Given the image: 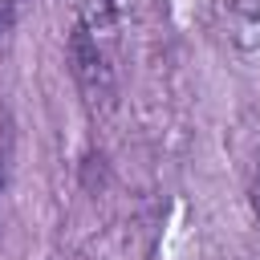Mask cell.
<instances>
[{"label":"cell","mask_w":260,"mask_h":260,"mask_svg":"<svg viewBox=\"0 0 260 260\" xmlns=\"http://www.w3.org/2000/svg\"><path fill=\"white\" fill-rule=\"evenodd\" d=\"M69 69H73V81L81 85V93H85V102L93 110L98 106L106 110L114 102V69L106 65L102 45L81 24H73V32H69Z\"/></svg>","instance_id":"1"},{"label":"cell","mask_w":260,"mask_h":260,"mask_svg":"<svg viewBox=\"0 0 260 260\" xmlns=\"http://www.w3.org/2000/svg\"><path fill=\"white\" fill-rule=\"evenodd\" d=\"M228 24H232V41H236V49L252 53V49L260 45V0H232V16H228Z\"/></svg>","instance_id":"2"},{"label":"cell","mask_w":260,"mask_h":260,"mask_svg":"<svg viewBox=\"0 0 260 260\" xmlns=\"http://www.w3.org/2000/svg\"><path fill=\"white\" fill-rule=\"evenodd\" d=\"M98 45L118 28V4L114 0H81V20H77Z\"/></svg>","instance_id":"3"},{"label":"cell","mask_w":260,"mask_h":260,"mask_svg":"<svg viewBox=\"0 0 260 260\" xmlns=\"http://www.w3.org/2000/svg\"><path fill=\"white\" fill-rule=\"evenodd\" d=\"M8 24H12V0H0V37H4Z\"/></svg>","instance_id":"4"},{"label":"cell","mask_w":260,"mask_h":260,"mask_svg":"<svg viewBox=\"0 0 260 260\" xmlns=\"http://www.w3.org/2000/svg\"><path fill=\"white\" fill-rule=\"evenodd\" d=\"M252 207H256V219H260V179H256V187H252Z\"/></svg>","instance_id":"5"},{"label":"cell","mask_w":260,"mask_h":260,"mask_svg":"<svg viewBox=\"0 0 260 260\" xmlns=\"http://www.w3.org/2000/svg\"><path fill=\"white\" fill-rule=\"evenodd\" d=\"M0 187H4V162H0Z\"/></svg>","instance_id":"6"}]
</instances>
